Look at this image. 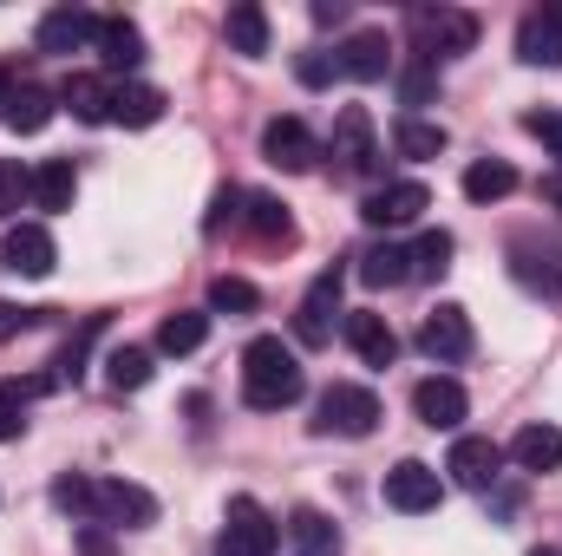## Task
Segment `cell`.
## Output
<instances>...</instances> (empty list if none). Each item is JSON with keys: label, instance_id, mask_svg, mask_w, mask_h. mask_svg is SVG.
<instances>
[{"label": "cell", "instance_id": "28", "mask_svg": "<svg viewBox=\"0 0 562 556\" xmlns=\"http://www.w3.org/2000/svg\"><path fill=\"white\" fill-rule=\"evenodd\" d=\"M210 341V314H196V308H177V314H164V327H157V347L164 354H196Z\"/></svg>", "mask_w": 562, "mask_h": 556}, {"label": "cell", "instance_id": "36", "mask_svg": "<svg viewBox=\"0 0 562 556\" xmlns=\"http://www.w3.org/2000/svg\"><path fill=\"white\" fill-rule=\"evenodd\" d=\"M53 504L59 511H72V518H86L92 524V478H79V471H66L59 485H53Z\"/></svg>", "mask_w": 562, "mask_h": 556}, {"label": "cell", "instance_id": "5", "mask_svg": "<svg viewBox=\"0 0 562 556\" xmlns=\"http://www.w3.org/2000/svg\"><path fill=\"white\" fill-rule=\"evenodd\" d=\"M413 33L425 40V59H451L477 46V13L464 7H413Z\"/></svg>", "mask_w": 562, "mask_h": 556}, {"label": "cell", "instance_id": "13", "mask_svg": "<svg viewBox=\"0 0 562 556\" xmlns=\"http://www.w3.org/2000/svg\"><path fill=\"white\" fill-rule=\"evenodd\" d=\"M413 413H419L431 432H458L464 413H471V400H464V387H458L451 374H431V380L413 387Z\"/></svg>", "mask_w": 562, "mask_h": 556}, {"label": "cell", "instance_id": "40", "mask_svg": "<svg viewBox=\"0 0 562 556\" xmlns=\"http://www.w3.org/2000/svg\"><path fill=\"white\" fill-rule=\"evenodd\" d=\"M243 203H249V197H243L236 184H229V190H216V203H210V223H203V230H223V223H236V216H243Z\"/></svg>", "mask_w": 562, "mask_h": 556}, {"label": "cell", "instance_id": "27", "mask_svg": "<svg viewBox=\"0 0 562 556\" xmlns=\"http://www.w3.org/2000/svg\"><path fill=\"white\" fill-rule=\"evenodd\" d=\"M243 223H249V236H256V243H269V249H288V243H294V216L281 210L276 197H249Z\"/></svg>", "mask_w": 562, "mask_h": 556}, {"label": "cell", "instance_id": "15", "mask_svg": "<svg viewBox=\"0 0 562 556\" xmlns=\"http://www.w3.org/2000/svg\"><path fill=\"white\" fill-rule=\"evenodd\" d=\"M334 73L340 79H353V86H373V79H386L393 73V46H386V33H353L340 53H334Z\"/></svg>", "mask_w": 562, "mask_h": 556}, {"label": "cell", "instance_id": "47", "mask_svg": "<svg viewBox=\"0 0 562 556\" xmlns=\"http://www.w3.org/2000/svg\"><path fill=\"white\" fill-rule=\"evenodd\" d=\"M530 556H562V551H557V544H543V551H530Z\"/></svg>", "mask_w": 562, "mask_h": 556}, {"label": "cell", "instance_id": "6", "mask_svg": "<svg viewBox=\"0 0 562 556\" xmlns=\"http://www.w3.org/2000/svg\"><path fill=\"white\" fill-rule=\"evenodd\" d=\"M419 347L438 360V367H458V360H471V354H477L471 314H464L458 301H438V308L425 314V327H419Z\"/></svg>", "mask_w": 562, "mask_h": 556}, {"label": "cell", "instance_id": "10", "mask_svg": "<svg viewBox=\"0 0 562 556\" xmlns=\"http://www.w3.org/2000/svg\"><path fill=\"white\" fill-rule=\"evenodd\" d=\"M445 471H451V485H464V491H491V485L504 478V445H491V438L464 432V438L451 445Z\"/></svg>", "mask_w": 562, "mask_h": 556}, {"label": "cell", "instance_id": "32", "mask_svg": "<svg viewBox=\"0 0 562 556\" xmlns=\"http://www.w3.org/2000/svg\"><path fill=\"white\" fill-rule=\"evenodd\" d=\"M105 380H112L119 393L150 387V347H112V354H105Z\"/></svg>", "mask_w": 562, "mask_h": 556}, {"label": "cell", "instance_id": "44", "mask_svg": "<svg viewBox=\"0 0 562 556\" xmlns=\"http://www.w3.org/2000/svg\"><path fill=\"white\" fill-rule=\"evenodd\" d=\"M13 92H20V86H13V73L0 66V112H7V99H13Z\"/></svg>", "mask_w": 562, "mask_h": 556}, {"label": "cell", "instance_id": "8", "mask_svg": "<svg viewBox=\"0 0 562 556\" xmlns=\"http://www.w3.org/2000/svg\"><path fill=\"white\" fill-rule=\"evenodd\" d=\"M425 210H431V190L413 184V177L380 184V190H367V203H360V216H367L373 230H406V223H419Z\"/></svg>", "mask_w": 562, "mask_h": 556}, {"label": "cell", "instance_id": "18", "mask_svg": "<svg viewBox=\"0 0 562 556\" xmlns=\"http://www.w3.org/2000/svg\"><path fill=\"white\" fill-rule=\"evenodd\" d=\"M86 40H99V13L86 7H53L40 20V53H79Z\"/></svg>", "mask_w": 562, "mask_h": 556}, {"label": "cell", "instance_id": "7", "mask_svg": "<svg viewBox=\"0 0 562 556\" xmlns=\"http://www.w3.org/2000/svg\"><path fill=\"white\" fill-rule=\"evenodd\" d=\"M281 524L256 504V498H229V518H223V556H276Z\"/></svg>", "mask_w": 562, "mask_h": 556}, {"label": "cell", "instance_id": "37", "mask_svg": "<svg viewBox=\"0 0 562 556\" xmlns=\"http://www.w3.org/2000/svg\"><path fill=\"white\" fill-rule=\"evenodd\" d=\"M33 197V170H20L13 157H0V216H13Z\"/></svg>", "mask_w": 562, "mask_h": 556}, {"label": "cell", "instance_id": "17", "mask_svg": "<svg viewBox=\"0 0 562 556\" xmlns=\"http://www.w3.org/2000/svg\"><path fill=\"white\" fill-rule=\"evenodd\" d=\"M0 256H7V269H13V276H53V256H59V249H53V236H46V230H40V223H13V230H7V243H0Z\"/></svg>", "mask_w": 562, "mask_h": 556}, {"label": "cell", "instance_id": "42", "mask_svg": "<svg viewBox=\"0 0 562 556\" xmlns=\"http://www.w3.org/2000/svg\"><path fill=\"white\" fill-rule=\"evenodd\" d=\"M524 132H530V138H543V144H557V151H562V112H530V119H524Z\"/></svg>", "mask_w": 562, "mask_h": 556}, {"label": "cell", "instance_id": "46", "mask_svg": "<svg viewBox=\"0 0 562 556\" xmlns=\"http://www.w3.org/2000/svg\"><path fill=\"white\" fill-rule=\"evenodd\" d=\"M550 203H557V210H562V184H550Z\"/></svg>", "mask_w": 562, "mask_h": 556}, {"label": "cell", "instance_id": "34", "mask_svg": "<svg viewBox=\"0 0 562 556\" xmlns=\"http://www.w3.org/2000/svg\"><path fill=\"white\" fill-rule=\"evenodd\" d=\"M406 256H413V276L419 281H438L445 269H451V236H445V230H425Z\"/></svg>", "mask_w": 562, "mask_h": 556}, {"label": "cell", "instance_id": "31", "mask_svg": "<svg viewBox=\"0 0 562 556\" xmlns=\"http://www.w3.org/2000/svg\"><path fill=\"white\" fill-rule=\"evenodd\" d=\"M510 190H517V170H510L504 157H484V164L464 170V197H471V203H497V197H510Z\"/></svg>", "mask_w": 562, "mask_h": 556}, {"label": "cell", "instance_id": "38", "mask_svg": "<svg viewBox=\"0 0 562 556\" xmlns=\"http://www.w3.org/2000/svg\"><path fill=\"white\" fill-rule=\"evenodd\" d=\"M400 92H406V105H425V99L438 92V73H431V59H419V66H406V73H400Z\"/></svg>", "mask_w": 562, "mask_h": 556}, {"label": "cell", "instance_id": "26", "mask_svg": "<svg viewBox=\"0 0 562 556\" xmlns=\"http://www.w3.org/2000/svg\"><path fill=\"white\" fill-rule=\"evenodd\" d=\"M7 132H20V138H33V132H46L53 125V92H40V86H20L13 99H7Z\"/></svg>", "mask_w": 562, "mask_h": 556}, {"label": "cell", "instance_id": "33", "mask_svg": "<svg viewBox=\"0 0 562 556\" xmlns=\"http://www.w3.org/2000/svg\"><path fill=\"white\" fill-rule=\"evenodd\" d=\"M393 144H400V157H438L445 151V125H425V119H400L393 125Z\"/></svg>", "mask_w": 562, "mask_h": 556}, {"label": "cell", "instance_id": "30", "mask_svg": "<svg viewBox=\"0 0 562 556\" xmlns=\"http://www.w3.org/2000/svg\"><path fill=\"white\" fill-rule=\"evenodd\" d=\"M360 281L367 288H400V281H413V256L400 243H380V249L360 256Z\"/></svg>", "mask_w": 562, "mask_h": 556}, {"label": "cell", "instance_id": "29", "mask_svg": "<svg viewBox=\"0 0 562 556\" xmlns=\"http://www.w3.org/2000/svg\"><path fill=\"white\" fill-rule=\"evenodd\" d=\"M164 105H170V99H164L157 86H119L112 119H119V125H132V132H144V125H157V119H164Z\"/></svg>", "mask_w": 562, "mask_h": 556}, {"label": "cell", "instance_id": "20", "mask_svg": "<svg viewBox=\"0 0 562 556\" xmlns=\"http://www.w3.org/2000/svg\"><path fill=\"white\" fill-rule=\"evenodd\" d=\"M59 99L72 105V119H86V125H112V99H119V86H112L105 73H79V79H66Z\"/></svg>", "mask_w": 562, "mask_h": 556}, {"label": "cell", "instance_id": "45", "mask_svg": "<svg viewBox=\"0 0 562 556\" xmlns=\"http://www.w3.org/2000/svg\"><path fill=\"white\" fill-rule=\"evenodd\" d=\"M543 20H550V26L562 33V7H543Z\"/></svg>", "mask_w": 562, "mask_h": 556}, {"label": "cell", "instance_id": "16", "mask_svg": "<svg viewBox=\"0 0 562 556\" xmlns=\"http://www.w3.org/2000/svg\"><path fill=\"white\" fill-rule=\"evenodd\" d=\"M347 347H353L367 367H393V360H400V334H393L386 314H373V308H353V314H347Z\"/></svg>", "mask_w": 562, "mask_h": 556}, {"label": "cell", "instance_id": "41", "mask_svg": "<svg viewBox=\"0 0 562 556\" xmlns=\"http://www.w3.org/2000/svg\"><path fill=\"white\" fill-rule=\"evenodd\" d=\"M46 308H13V301H0V341H13V334H26L33 321H40Z\"/></svg>", "mask_w": 562, "mask_h": 556}, {"label": "cell", "instance_id": "12", "mask_svg": "<svg viewBox=\"0 0 562 556\" xmlns=\"http://www.w3.org/2000/svg\"><path fill=\"white\" fill-rule=\"evenodd\" d=\"M510 276L524 281L530 294H543V301H562V249L517 236V243H510Z\"/></svg>", "mask_w": 562, "mask_h": 556}, {"label": "cell", "instance_id": "35", "mask_svg": "<svg viewBox=\"0 0 562 556\" xmlns=\"http://www.w3.org/2000/svg\"><path fill=\"white\" fill-rule=\"evenodd\" d=\"M262 294H256V281H243V276H216L210 281V308L216 314H249Z\"/></svg>", "mask_w": 562, "mask_h": 556}, {"label": "cell", "instance_id": "19", "mask_svg": "<svg viewBox=\"0 0 562 556\" xmlns=\"http://www.w3.org/2000/svg\"><path fill=\"white\" fill-rule=\"evenodd\" d=\"M288 551L294 556H340V531H334V518L314 511V504L288 511Z\"/></svg>", "mask_w": 562, "mask_h": 556}, {"label": "cell", "instance_id": "22", "mask_svg": "<svg viewBox=\"0 0 562 556\" xmlns=\"http://www.w3.org/2000/svg\"><path fill=\"white\" fill-rule=\"evenodd\" d=\"M504 458H517V471H557L562 465V432L557 425H524Z\"/></svg>", "mask_w": 562, "mask_h": 556}, {"label": "cell", "instance_id": "25", "mask_svg": "<svg viewBox=\"0 0 562 556\" xmlns=\"http://www.w3.org/2000/svg\"><path fill=\"white\" fill-rule=\"evenodd\" d=\"M517 59H524V66H562V33L543 13H524V26H517Z\"/></svg>", "mask_w": 562, "mask_h": 556}, {"label": "cell", "instance_id": "2", "mask_svg": "<svg viewBox=\"0 0 562 556\" xmlns=\"http://www.w3.org/2000/svg\"><path fill=\"white\" fill-rule=\"evenodd\" d=\"M327 157H334V170H340V177H373V170H380V138H373L367 105H340V112H334Z\"/></svg>", "mask_w": 562, "mask_h": 556}, {"label": "cell", "instance_id": "24", "mask_svg": "<svg viewBox=\"0 0 562 556\" xmlns=\"http://www.w3.org/2000/svg\"><path fill=\"white\" fill-rule=\"evenodd\" d=\"M223 33H229V46H236L243 59H262V53H269V13H262L256 0H243V7H229V20H223Z\"/></svg>", "mask_w": 562, "mask_h": 556}, {"label": "cell", "instance_id": "4", "mask_svg": "<svg viewBox=\"0 0 562 556\" xmlns=\"http://www.w3.org/2000/svg\"><path fill=\"white\" fill-rule=\"evenodd\" d=\"M92 524L150 531V524H157V498H150L144 485H125V478H92Z\"/></svg>", "mask_w": 562, "mask_h": 556}, {"label": "cell", "instance_id": "11", "mask_svg": "<svg viewBox=\"0 0 562 556\" xmlns=\"http://www.w3.org/2000/svg\"><path fill=\"white\" fill-rule=\"evenodd\" d=\"M438 498H445V485H438V471L419 465V458H400V465L386 471V504H393V511L425 518V511H438Z\"/></svg>", "mask_w": 562, "mask_h": 556}, {"label": "cell", "instance_id": "23", "mask_svg": "<svg viewBox=\"0 0 562 556\" xmlns=\"http://www.w3.org/2000/svg\"><path fill=\"white\" fill-rule=\"evenodd\" d=\"M79 197V177H72V157H46L33 170V210H72Z\"/></svg>", "mask_w": 562, "mask_h": 556}, {"label": "cell", "instance_id": "9", "mask_svg": "<svg viewBox=\"0 0 562 556\" xmlns=\"http://www.w3.org/2000/svg\"><path fill=\"white\" fill-rule=\"evenodd\" d=\"M334 314H340V269L314 276V288L301 294V308H294V341H301V347H327V341H334Z\"/></svg>", "mask_w": 562, "mask_h": 556}, {"label": "cell", "instance_id": "3", "mask_svg": "<svg viewBox=\"0 0 562 556\" xmlns=\"http://www.w3.org/2000/svg\"><path fill=\"white\" fill-rule=\"evenodd\" d=\"M373 425H380V393H373V387H353V380L327 387V393H321V407H314V432L367 438Z\"/></svg>", "mask_w": 562, "mask_h": 556}, {"label": "cell", "instance_id": "21", "mask_svg": "<svg viewBox=\"0 0 562 556\" xmlns=\"http://www.w3.org/2000/svg\"><path fill=\"white\" fill-rule=\"evenodd\" d=\"M99 59H105V73H132L144 59V33L125 20V13H112V20H99Z\"/></svg>", "mask_w": 562, "mask_h": 556}, {"label": "cell", "instance_id": "39", "mask_svg": "<svg viewBox=\"0 0 562 556\" xmlns=\"http://www.w3.org/2000/svg\"><path fill=\"white\" fill-rule=\"evenodd\" d=\"M20 432H26V393L0 387V438H20Z\"/></svg>", "mask_w": 562, "mask_h": 556}, {"label": "cell", "instance_id": "43", "mask_svg": "<svg viewBox=\"0 0 562 556\" xmlns=\"http://www.w3.org/2000/svg\"><path fill=\"white\" fill-rule=\"evenodd\" d=\"M301 79H307V86H327V79H334V66H327V59H301Z\"/></svg>", "mask_w": 562, "mask_h": 556}, {"label": "cell", "instance_id": "14", "mask_svg": "<svg viewBox=\"0 0 562 556\" xmlns=\"http://www.w3.org/2000/svg\"><path fill=\"white\" fill-rule=\"evenodd\" d=\"M262 157L276 170H314L321 164V144H314V132L301 119H269L262 125Z\"/></svg>", "mask_w": 562, "mask_h": 556}, {"label": "cell", "instance_id": "1", "mask_svg": "<svg viewBox=\"0 0 562 556\" xmlns=\"http://www.w3.org/2000/svg\"><path fill=\"white\" fill-rule=\"evenodd\" d=\"M307 393V374L294 360V347H281V334H256L243 347V400L256 413H281Z\"/></svg>", "mask_w": 562, "mask_h": 556}]
</instances>
